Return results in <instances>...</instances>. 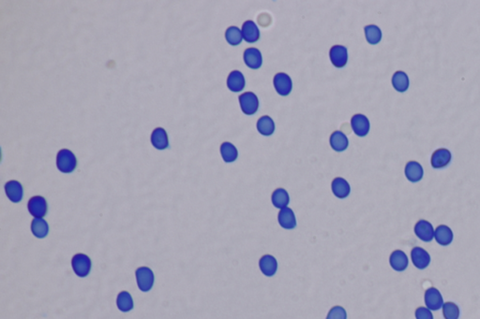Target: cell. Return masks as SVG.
Here are the masks:
<instances>
[{
	"label": "cell",
	"instance_id": "1",
	"mask_svg": "<svg viewBox=\"0 0 480 319\" xmlns=\"http://www.w3.org/2000/svg\"><path fill=\"white\" fill-rule=\"evenodd\" d=\"M57 166L61 173H71L76 169V157L70 150L62 149L57 155Z\"/></svg>",
	"mask_w": 480,
	"mask_h": 319
},
{
	"label": "cell",
	"instance_id": "2",
	"mask_svg": "<svg viewBox=\"0 0 480 319\" xmlns=\"http://www.w3.org/2000/svg\"><path fill=\"white\" fill-rule=\"evenodd\" d=\"M135 275L139 289L143 292L150 291L155 280L152 270L148 267H140L136 270Z\"/></svg>",
	"mask_w": 480,
	"mask_h": 319
},
{
	"label": "cell",
	"instance_id": "3",
	"mask_svg": "<svg viewBox=\"0 0 480 319\" xmlns=\"http://www.w3.org/2000/svg\"><path fill=\"white\" fill-rule=\"evenodd\" d=\"M71 266L74 274L79 277H86L91 270V260L90 256L84 254H76L71 259Z\"/></svg>",
	"mask_w": 480,
	"mask_h": 319
},
{
	"label": "cell",
	"instance_id": "4",
	"mask_svg": "<svg viewBox=\"0 0 480 319\" xmlns=\"http://www.w3.org/2000/svg\"><path fill=\"white\" fill-rule=\"evenodd\" d=\"M240 107L245 115H252L256 114L259 108V99L252 92H246L239 96Z\"/></svg>",
	"mask_w": 480,
	"mask_h": 319
},
{
	"label": "cell",
	"instance_id": "5",
	"mask_svg": "<svg viewBox=\"0 0 480 319\" xmlns=\"http://www.w3.org/2000/svg\"><path fill=\"white\" fill-rule=\"evenodd\" d=\"M425 304L430 311H438L444 305L441 292L435 287H429L425 292Z\"/></svg>",
	"mask_w": 480,
	"mask_h": 319
},
{
	"label": "cell",
	"instance_id": "6",
	"mask_svg": "<svg viewBox=\"0 0 480 319\" xmlns=\"http://www.w3.org/2000/svg\"><path fill=\"white\" fill-rule=\"evenodd\" d=\"M434 231L432 225L429 221L421 219L415 226V233L418 239L425 243H429L434 239Z\"/></svg>",
	"mask_w": 480,
	"mask_h": 319
},
{
	"label": "cell",
	"instance_id": "7",
	"mask_svg": "<svg viewBox=\"0 0 480 319\" xmlns=\"http://www.w3.org/2000/svg\"><path fill=\"white\" fill-rule=\"evenodd\" d=\"M273 83H274V87L277 93L281 96H288L293 88V83H292L291 78L286 73H283V72L276 74Z\"/></svg>",
	"mask_w": 480,
	"mask_h": 319
},
{
	"label": "cell",
	"instance_id": "8",
	"mask_svg": "<svg viewBox=\"0 0 480 319\" xmlns=\"http://www.w3.org/2000/svg\"><path fill=\"white\" fill-rule=\"evenodd\" d=\"M27 208L30 215L35 218H42L47 214V202L41 196H35L30 198Z\"/></svg>",
	"mask_w": 480,
	"mask_h": 319
},
{
	"label": "cell",
	"instance_id": "9",
	"mask_svg": "<svg viewBox=\"0 0 480 319\" xmlns=\"http://www.w3.org/2000/svg\"><path fill=\"white\" fill-rule=\"evenodd\" d=\"M411 258L414 266L419 270L427 268L430 263V255L422 247H415L411 251Z\"/></svg>",
	"mask_w": 480,
	"mask_h": 319
},
{
	"label": "cell",
	"instance_id": "10",
	"mask_svg": "<svg viewBox=\"0 0 480 319\" xmlns=\"http://www.w3.org/2000/svg\"><path fill=\"white\" fill-rule=\"evenodd\" d=\"M329 57L336 68H343L348 61V51L344 46L335 45L330 49Z\"/></svg>",
	"mask_w": 480,
	"mask_h": 319
},
{
	"label": "cell",
	"instance_id": "11",
	"mask_svg": "<svg viewBox=\"0 0 480 319\" xmlns=\"http://www.w3.org/2000/svg\"><path fill=\"white\" fill-rule=\"evenodd\" d=\"M351 127L359 137H365L370 131V121L363 115H355L351 120Z\"/></svg>",
	"mask_w": 480,
	"mask_h": 319
},
{
	"label": "cell",
	"instance_id": "12",
	"mask_svg": "<svg viewBox=\"0 0 480 319\" xmlns=\"http://www.w3.org/2000/svg\"><path fill=\"white\" fill-rule=\"evenodd\" d=\"M451 161V153L448 149L441 148L436 150L431 155L430 163L434 169H442L448 166Z\"/></svg>",
	"mask_w": 480,
	"mask_h": 319
},
{
	"label": "cell",
	"instance_id": "13",
	"mask_svg": "<svg viewBox=\"0 0 480 319\" xmlns=\"http://www.w3.org/2000/svg\"><path fill=\"white\" fill-rule=\"evenodd\" d=\"M389 263L392 269L395 270L396 272H404L408 267L409 260H408V256L404 251L395 250L390 255Z\"/></svg>",
	"mask_w": 480,
	"mask_h": 319
},
{
	"label": "cell",
	"instance_id": "14",
	"mask_svg": "<svg viewBox=\"0 0 480 319\" xmlns=\"http://www.w3.org/2000/svg\"><path fill=\"white\" fill-rule=\"evenodd\" d=\"M244 61L250 69L258 70L262 66V54L256 48H248L244 51Z\"/></svg>",
	"mask_w": 480,
	"mask_h": 319
},
{
	"label": "cell",
	"instance_id": "15",
	"mask_svg": "<svg viewBox=\"0 0 480 319\" xmlns=\"http://www.w3.org/2000/svg\"><path fill=\"white\" fill-rule=\"evenodd\" d=\"M242 36L244 40L249 43H254L260 38V31L256 24L252 21H246L242 26Z\"/></svg>",
	"mask_w": 480,
	"mask_h": 319
},
{
	"label": "cell",
	"instance_id": "16",
	"mask_svg": "<svg viewBox=\"0 0 480 319\" xmlns=\"http://www.w3.org/2000/svg\"><path fill=\"white\" fill-rule=\"evenodd\" d=\"M278 220L281 227L285 230H293L296 227L295 214L293 210L288 207H285L280 211L278 216Z\"/></svg>",
	"mask_w": 480,
	"mask_h": 319
},
{
	"label": "cell",
	"instance_id": "17",
	"mask_svg": "<svg viewBox=\"0 0 480 319\" xmlns=\"http://www.w3.org/2000/svg\"><path fill=\"white\" fill-rule=\"evenodd\" d=\"M5 191H6L8 198L14 203L20 202L24 196L23 186L18 181H14V180L7 183L5 185Z\"/></svg>",
	"mask_w": 480,
	"mask_h": 319
},
{
	"label": "cell",
	"instance_id": "18",
	"mask_svg": "<svg viewBox=\"0 0 480 319\" xmlns=\"http://www.w3.org/2000/svg\"><path fill=\"white\" fill-rule=\"evenodd\" d=\"M453 231L446 225L438 226L434 231L436 242L443 246H448L453 241Z\"/></svg>",
	"mask_w": 480,
	"mask_h": 319
},
{
	"label": "cell",
	"instance_id": "19",
	"mask_svg": "<svg viewBox=\"0 0 480 319\" xmlns=\"http://www.w3.org/2000/svg\"><path fill=\"white\" fill-rule=\"evenodd\" d=\"M405 176L412 183H417L423 178V168L416 161H409L405 166Z\"/></svg>",
	"mask_w": 480,
	"mask_h": 319
},
{
	"label": "cell",
	"instance_id": "20",
	"mask_svg": "<svg viewBox=\"0 0 480 319\" xmlns=\"http://www.w3.org/2000/svg\"><path fill=\"white\" fill-rule=\"evenodd\" d=\"M259 267L264 275L271 277L275 275L278 269V262L273 255H263L259 261Z\"/></svg>",
	"mask_w": 480,
	"mask_h": 319
},
{
	"label": "cell",
	"instance_id": "21",
	"mask_svg": "<svg viewBox=\"0 0 480 319\" xmlns=\"http://www.w3.org/2000/svg\"><path fill=\"white\" fill-rule=\"evenodd\" d=\"M333 194L339 198H345L351 192V187L345 179L337 177L334 179L331 185Z\"/></svg>",
	"mask_w": 480,
	"mask_h": 319
},
{
	"label": "cell",
	"instance_id": "22",
	"mask_svg": "<svg viewBox=\"0 0 480 319\" xmlns=\"http://www.w3.org/2000/svg\"><path fill=\"white\" fill-rule=\"evenodd\" d=\"M151 143L158 150H164L169 146L166 131L162 128H155L151 134Z\"/></svg>",
	"mask_w": 480,
	"mask_h": 319
},
{
	"label": "cell",
	"instance_id": "23",
	"mask_svg": "<svg viewBox=\"0 0 480 319\" xmlns=\"http://www.w3.org/2000/svg\"><path fill=\"white\" fill-rule=\"evenodd\" d=\"M245 78L240 71H232L229 74L227 79V86L232 92H241L245 87Z\"/></svg>",
	"mask_w": 480,
	"mask_h": 319
},
{
	"label": "cell",
	"instance_id": "24",
	"mask_svg": "<svg viewBox=\"0 0 480 319\" xmlns=\"http://www.w3.org/2000/svg\"><path fill=\"white\" fill-rule=\"evenodd\" d=\"M330 145L336 152H343L349 145V141L343 132L335 131L330 136Z\"/></svg>",
	"mask_w": 480,
	"mask_h": 319
},
{
	"label": "cell",
	"instance_id": "25",
	"mask_svg": "<svg viewBox=\"0 0 480 319\" xmlns=\"http://www.w3.org/2000/svg\"><path fill=\"white\" fill-rule=\"evenodd\" d=\"M31 231L33 235L38 239H43L48 235L49 226L42 218H34L31 222Z\"/></svg>",
	"mask_w": 480,
	"mask_h": 319
},
{
	"label": "cell",
	"instance_id": "26",
	"mask_svg": "<svg viewBox=\"0 0 480 319\" xmlns=\"http://www.w3.org/2000/svg\"><path fill=\"white\" fill-rule=\"evenodd\" d=\"M116 305H117V308L124 313L132 311L135 306L132 295L128 293V291L120 292L116 299Z\"/></svg>",
	"mask_w": 480,
	"mask_h": 319
},
{
	"label": "cell",
	"instance_id": "27",
	"mask_svg": "<svg viewBox=\"0 0 480 319\" xmlns=\"http://www.w3.org/2000/svg\"><path fill=\"white\" fill-rule=\"evenodd\" d=\"M271 199H272V203L275 206L276 208L281 209V210L283 208H285V207H287L289 201H290L288 192L286 191L285 189H283V188L276 189L275 191L273 192V194H272Z\"/></svg>",
	"mask_w": 480,
	"mask_h": 319
},
{
	"label": "cell",
	"instance_id": "28",
	"mask_svg": "<svg viewBox=\"0 0 480 319\" xmlns=\"http://www.w3.org/2000/svg\"><path fill=\"white\" fill-rule=\"evenodd\" d=\"M392 84L398 92L404 93L409 87V78L404 71H397L392 77Z\"/></svg>",
	"mask_w": 480,
	"mask_h": 319
},
{
	"label": "cell",
	"instance_id": "29",
	"mask_svg": "<svg viewBox=\"0 0 480 319\" xmlns=\"http://www.w3.org/2000/svg\"><path fill=\"white\" fill-rule=\"evenodd\" d=\"M257 129L264 136H271L275 131V123L271 117L265 115L257 122Z\"/></svg>",
	"mask_w": 480,
	"mask_h": 319
},
{
	"label": "cell",
	"instance_id": "30",
	"mask_svg": "<svg viewBox=\"0 0 480 319\" xmlns=\"http://www.w3.org/2000/svg\"><path fill=\"white\" fill-rule=\"evenodd\" d=\"M221 153L226 163H231L236 161L238 156L237 147L231 142H224L221 146Z\"/></svg>",
	"mask_w": 480,
	"mask_h": 319
},
{
	"label": "cell",
	"instance_id": "31",
	"mask_svg": "<svg viewBox=\"0 0 480 319\" xmlns=\"http://www.w3.org/2000/svg\"><path fill=\"white\" fill-rule=\"evenodd\" d=\"M225 38H226V40L228 41L229 44L237 46V45L241 43V41L243 39V36H242L241 30L238 27L231 26L225 32Z\"/></svg>",
	"mask_w": 480,
	"mask_h": 319
},
{
	"label": "cell",
	"instance_id": "32",
	"mask_svg": "<svg viewBox=\"0 0 480 319\" xmlns=\"http://www.w3.org/2000/svg\"><path fill=\"white\" fill-rule=\"evenodd\" d=\"M365 35L367 41L371 44H377L382 39L381 29L374 25L366 26Z\"/></svg>",
	"mask_w": 480,
	"mask_h": 319
},
{
	"label": "cell",
	"instance_id": "33",
	"mask_svg": "<svg viewBox=\"0 0 480 319\" xmlns=\"http://www.w3.org/2000/svg\"><path fill=\"white\" fill-rule=\"evenodd\" d=\"M442 308L444 318L459 319L460 317V308L454 302L452 301L445 302Z\"/></svg>",
	"mask_w": 480,
	"mask_h": 319
},
{
	"label": "cell",
	"instance_id": "34",
	"mask_svg": "<svg viewBox=\"0 0 480 319\" xmlns=\"http://www.w3.org/2000/svg\"><path fill=\"white\" fill-rule=\"evenodd\" d=\"M327 319H347L345 309L341 306H334L328 312Z\"/></svg>",
	"mask_w": 480,
	"mask_h": 319
},
{
	"label": "cell",
	"instance_id": "35",
	"mask_svg": "<svg viewBox=\"0 0 480 319\" xmlns=\"http://www.w3.org/2000/svg\"><path fill=\"white\" fill-rule=\"evenodd\" d=\"M416 319H433L431 311L427 307H418L416 310Z\"/></svg>",
	"mask_w": 480,
	"mask_h": 319
}]
</instances>
